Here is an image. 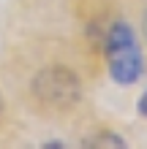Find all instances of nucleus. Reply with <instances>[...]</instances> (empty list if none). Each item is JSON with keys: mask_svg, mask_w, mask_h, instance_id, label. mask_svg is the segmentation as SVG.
<instances>
[{"mask_svg": "<svg viewBox=\"0 0 147 149\" xmlns=\"http://www.w3.org/2000/svg\"><path fill=\"white\" fill-rule=\"evenodd\" d=\"M142 30H144V38H147V11H144V19H142Z\"/></svg>", "mask_w": 147, "mask_h": 149, "instance_id": "obj_6", "label": "nucleus"}, {"mask_svg": "<svg viewBox=\"0 0 147 149\" xmlns=\"http://www.w3.org/2000/svg\"><path fill=\"white\" fill-rule=\"evenodd\" d=\"M0 114H3V100H0Z\"/></svg>", "mask_w": 147, "mask_h": 149, "instance_id": "obj_7", "label": "nucleus"}, {"mask_svg": "<svg viewBox=\"0 0 147 149\" xmlns=\"http://www.w3.org/2000/svg\"><path fill=\"white\" fill-rule=\"evenodd\" d=\"M44 146H49V149H57V146H63V144H60V141H46Z\"/></svg>", "mask_w": 147, "mask_h": 149, "instance_id": "obj_5", "label": "nucleus"}, {"mask_svg": "<svg viewBox=\"0 0 147 149\" xmlns=\"http://www.w3.org/2000/svg\"><path fill=\"white\" fill-rule=\"evenodd\" d=\"M33 95H36V100L41 106H46L52 111H68L82 98V81L71 68L52 65V68H44V71L36 73Z\"/></svg>", "mask_w": 147, "mask_h": 149, "instance_id": "obj_2", "label": "nucleus"}, {"mask_svg": "<svg viewBox=\"0 0 147 149\" xmlns=\"http://www.w3.org/2000/svg\"><path fill=\"white\" fill-rule=\"evenodd\" d=\"M84 146H120V149H123L125 141H123L117 133H98V136L87 138V141H84Z\"/></svg>", "mask_w": 147, "mask_h": 149, "instance_id": "obj_3", "label": "nucleus"}, {"mask_svg": "<svg viewBox=\"0 0 147 149\" xmlns=\"http://www.w3.org/2000/svg\"><path fill=\"white\" fill-rule=\"evenodd\" d=\"M136 111H139V117H144V119H147V90L142 92V98L136 100Z\"/></svg>", "mask_w": 147, "mask_h": 149, "instance_id": "obj_4", "label": "nucleus"}, {"mask_svg": "<svg viewBox=\"0 0 147 149\" xmlns=\"http://www.w3.org/2000/svg\"><path fill=\"white\" fill-rule=\"evenodd\" d=\"M106 60H109V76L112 81H117L120 87L136 84L144 73V57L139 52L136 36L131 30V24L115 22L106 30Z\"/></svg>", "mask_w": 147, "mask_h": 149, "instance_id": "obj_1", "label": "nucleus"}]
</instances>
